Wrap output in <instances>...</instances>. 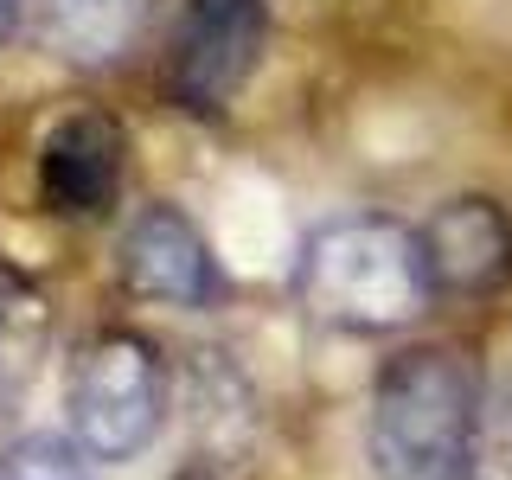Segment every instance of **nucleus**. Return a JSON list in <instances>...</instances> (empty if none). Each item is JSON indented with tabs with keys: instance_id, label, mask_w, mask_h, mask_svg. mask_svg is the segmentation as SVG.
Wrapping results in <instances>:
<instances>
[{
	"instance_id": "1",
	"label": "nucleus",
	"mask_w": 512,
	"mask_h": 480,
	"mask_svg": "<svg viewBox=\"0 0 512 480\" xmlns=\"http://www.w3.org/2000/svg\"><path fill=\"white\" fill-rule=\"evenodd\" d=\"M487 397L468 352L404 346L384 359L365 410L372 480H474Z\"/></svg>"
},
{
	"instance_id": "2",
	"label": "nucleus",
	"mask_w": 512,
	"mask_h": 480,
	"mask_svg": "<svg viewBox=\"0 0 512 480\" xmlns=\"http://www.w3.org/2000/svg\"><path fill=\"white\" fill-rule=\"evenodd\" d=\"M295 301L333 333H397L436 301L423 269V244L410 224L384 212L327 218L320 231L301 237L295 256Z\"/></svg>"
},
{
	"instance_id": "3",
	"label": "nucleus",
	"mask_w": 512,
	"mask_h": 480,
	"mask_svg": "<svg viewBox=\"0 0 512 480\" xmlns=\"http://www.w3.org/2000/svg\"><path fill=\"white\" fill-rule=\"evenodd\" d=\"M173 410V378L154 340L128 327H109L77 352L71 391H64V436H71L96 468L148 455L154 436L167 429Z\"/></svg>"
},
{
	"instance_id": "4",
	"label": "nucleus",
	"mask_w": 512,
	"mask_h": 480,
	"mask_svg": "<svg viewBox=\"0 0 512 480\" xmlns=\"http://www.w3.org/2000/svg\"><path fill=\"white\" fill-rule=\"evenodd\" d=\"M269 39V0H186L167 52V96L192 116H224L256 77Z\"/></svg>"
},
{
	"instance_id": "5",
	"label": "nucleus",
	"mask_w": 512,
	"mask_h": 480,
	"mask_svg": "<svg viewBox=\"0 0 512 480\" xmlns=\"http://www.w3.org/2000/svg\"><path fill=\"white\" fill-rule=\"evenodd\" d=\"M429 288L448 301H487L512 288V218L487 192H455L416 224Z\"/></svg>"
},
{
	"instance_id": "6",
	"label": "nucleus",
	"mask_w": 512,
	"mask_h": 480,
	"mask_svg": "<svg viewBox=\"0 0 512 480\" xmlns=\"http://www.w3.org/2000/svg\"><path fill=\"white\" fill-rule=\"evenodd\" d=\"M122 282L135 288L141 301H160V308H186L205 314L224 301V269L212 244L199 237L180 205H148V212L128 218L122 231Z\"/></svg>"
},
{
	"instance_id": "7",
	"label": "nucleus",
	"mask_w": 512,
	"mask_h": 480,
	"mask_svg": "<svg viewBox=\"0 0 512 480\" xmlns=\"http://www.w3.org/2000/svg\"><path fill=\"white\" fill-rule=\"evenodd\" d=\"M39 199L58 218H103L122 199V122L77 109L39 148Z\"/></svg>"
},
{
	"instance_id": "8",
	"label": "nucleus",
	"mask_w": 512,
	"mask_h": 480,
	"mask_svg": "<svg viewBox=\"0 0 512 480\" xmlns=\"http://www.w3.org/2000/svg\"><path fill=\"white\" fill-rule=\"evenodd\" d=\"M32 13H39V39L84 71L122 64L148 26V0H32Z\"/></svg>"
},
{
	"instance_id": "9",
	"label": "nucleus",
	"mask_w": 512,
	"mask_h": 480,
	"mask_svg": "<svg viewBox=\"0 0 512 480\" xmlns=\"http://www.w3.org/2000/svg\"><path fill=\"white\" fill-rule=\"evenodd\" d=\"M45 352H52V308L39 282L20 269H0V416L32 391Z\"/></svg>"
},
{
	"instance_id": "10",
	"label": "nucleus",
	"mask_w": 512,
	"mask_h": 480,
	"mask_svg": "<svg viewBox=\"0 0 512 480\" xmlns=\"http://www.w3.org/2000/svg\"><path fill=\"white\" fill-rule=\"evenodd\" d=\"M0 480H96V461L64 429H32L0 448Z\"/></svg>"
},
{
	"instance_id": "11",
	"label": "nucleus",
	"mask_w": 512,
	"mask_h": 480,
	"mask_svg": "<svg viewBox=\"0 0 512 480\" xmlns=\"http://www.w3.org/2000/svg\"><path fill=\"white\" fill-rule=\"evenodd\" d=\"M20 13H26V0H0V45L13 39V26H20Z\"/></svg>"
}]
</instances>
